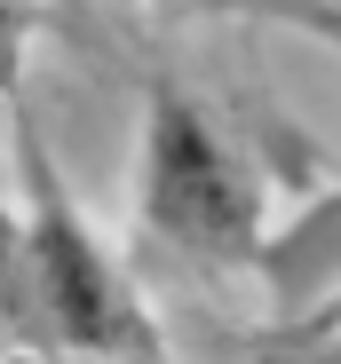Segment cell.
I'll return each mask as SVG.
<instances>
[{"label":"cell","instance_id":"obj_4","mask_svg":"<svg viewBox=\"0 0 341 364\" xmlns=\"http://www.w3.org/2000/svg\"><path fill=\"white\" fill-rule=\"evenodd\" d=\"M254 364H341V285L318 301V309L286 317V325L254 348Z\"/></svg>","mask_w":341,"mask_h":364},{"label":"cell","instance_id":"obj_1","mask_svg":"<svg viewBox=\"0 0 341 364\" xmlns=\"http://www.w3.org/2000/svg\"><path fill=\"white\" fill-rule=\"evenodd\" d=\"M9 348L48 364H167V341L127 269L80 222L16 95V237H9Z\"/></svg>","mask_w":341,"mask_h":364},{"label":"cell","instance_id":"obj_3","mask_svg":"<svg viewBox=\"0 0 341 364\" xmlns=\"http://www.w3.org/2000/svg\"><path fill=\"white\" fill-rule=\"evenodd\" d=\"M143 9H183V16H238V24H278L341 55V0H143Z\"/></svg>","mask_w":341,"mask_h":364},{"label":"cell","instance_id":"obj_2","mask_svg":"<svg viewBox=\"0 0 341 364\" xmlns=\"http://www.w3.org/2000/svg\"><path fill=\"white\" fill-rule=\"evenodd\" d=\"M135 222L175 262H199L214 277L262 269L270 254V191L246 166V151L214 127V111L175 87H143V151H135Z\"/></svg>","mask_w":341,"mask_h":364},{"label":"cell","instance_id":"obj_5","mask_svg":"<svg viewBox=\"0 0 341 364\" xmlns=\"http://www.w3.org/2000/svg\"><path fill=\"white\" fill-rule=\"evenodd\" d=\"M16 364H48V356H16Z\"/></svg>","mask_w":341,"mask_h":364}]
</instances>
